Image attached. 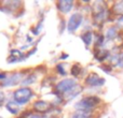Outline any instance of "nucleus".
<instances>
[{
	"instance_id": "1",
	"label": "nucleus",
	"mask_w": 123,
	"mask_h": 118,
	"mask_svg": "<svg viewBox=\"0 0 123 118\" xmlns=\"http://www.w3.org/2000/svg\"><path fill=\"white\" fill-rule=\"evenodd\" d=\"M100 102L99 98L91 96V97H86L84 99H82L78 104L76 105V108L78 111H85V112H90L91 108H93L96 104H98Z\"/></svg>"
},
{
	"instance_id": "2",
	"label": "nucleus",
	"mask_w": 123,
	"mask_h": 118,
	"mask_svg": "<svg viewBox=\"0 0 123 118\" xmlns=\"http://www.w3.org/2000/svg\"><path fill=\"white\" fill-rule=\"evenodd\" d=\"M32 91L30 88H21L14 92V99L16 103L18 104H24L28 102V100L31 98Z\"/></svg>"
},
{
	"instance_id": "3",
	"label": "nucleus",
	"mask_w": 123,
	"mask_h": 118,
	"mask_svg": "<svg viewBox=\"0 0 123 118\" xmlns=\"http://www.w3.org/2000/svg\"><path fill=\"white\" fill-rule=\"evenodd\" d=\"M77 86V83L74 80L71 78H67V80H64L60 82L57 84V90L62 93H67L68 91H70L72 88Z\"/></svg>"
},
{
	"instance_id": "4",
	"label": "nucleus",
	"mask_w": 123,
	"mask_h": 118,
	"mask_svg": "<svg viewBox=\"0 0 123 118\" xmlns=\"http://www.w3.org/2000/svg\"><path fill=\"white\" fill-rule=\"evenodd\" d=\"M82 18L83 17L80 13H74V14H72L71 16H70L69 21H68V26H67L68 30H69L70 32H72L78 29L80 24L82 23Z\"/></svg>"
},
{
	"instance_id": "5",
	"label": "nucleus",
	"mask_w": 123,
	"mask_h": 118,
	"mask_svg": "<svg viewBox=\"0 0 123 118\" xmlns=\"http://www.w3.org/2000/svg\"><path fill=\"white\" fill-rule=\"evenodd\" d=\"M85 82H86V84L90 85V86H102V85H104L105 80L99 77L96 73H91L86 77Z\"/></svg>"
},
{
	"instance_id": "6",
	"label": "nucleus",
	"mask_w": 123,
	"mask_h": 118,
	"mask_svg": "<svg viewBox=\"0 0 123 118\" xmlns=\"http://www.w3.org/2000/svg\"><path fill=\"white\" fill-rule=\"evenodd\" d=\"M34 110L39 113H47L51 110V104L45 101H37L34 103Z\"/></svg>"
},
{
	"instance_id": "7",
	"label": "nucleus",
	"mask_w": 123,
	"mask_h": 118,
	"mask_svg": "<svg viewBox=\"0 0 123 118\" xmlns=\"http://www.w3.org/2000/svg\"><path fill=\"white\" fill-rule=\"evenodd\" d=\"M72 5H74V2L71 0H62L57 3V6H58V10L63 13H67L71 10Z\"/></svg>"
},
{
	"instance_id": "8",
	"label": "nucleus",
	"mask_w": 123,
	"mask_h": 118,
	"mask_svg": "<svg viewBox=\"0 0 123 118\" xmlns=\"http://www.w3.org/2000/svg\"><path fill=\"white\" fill-rule=\"evenodd\" d=\"M21 77H22V75L19 73L18 74H14V75H12L11 77L6 78V82L3 83V85H4V86H11V85H15V84H17V83L21 80Z\"/></svg>"
},
{
	"instance_id": "9",
	"label": "nucleus",
	"mask_w": 123,
	"mask_h": 118,
	"mask_svg": "<svg viewBox=\"0 0 123 118\" xmlns=\"http://www.w3.org/2000/svg\"><path fill=\"white\" fill-rule=\"evenodd\" d=\"M6 110L12 114H16L18 112V104H16V102H9L6 104Z\"/></svg>"
},
{
	"instance_id": "10",
	"label": "nucleus",
	"mask_w": 123,
	"mask_h": 118,
	"mask_svg": "<svg viewBox=\"0 0 123 118\" xmlns=\"http://www.w3.org/2000/svg\"><path fill=\"white\" fill-rule=\"evenodd\" d=\"M81 38H82L84 44L86 45V46H89V45L92 43V38H93V36H92L91 31H87V32H85V33H83Z\"/></svg>"
},
{
	"instance_id": "11",
	"label": "nucleus",
	"mask_w": 123,
	"mask_h": 118,
	"mask_svg": "<svg viewBox=\"0 0 123 118\" xmlns=\"http://www.w3.org/2000/svg\"><path fill=\"white\" fill-rule=\"evenodd\" d=\"M81 90H82V88H81L80 86H76V87H74V88H72L71 90H70V91H68V92L66 93V95H67V96H66V97H67L68 99H71V98L76 97V96L78 95V93L80 92Z\"/></svg>"
},
{
	"instance_id": "12",
	"label": "nucleus",
	"mask_w": 123,
	"mask_h": 118,
	"mask_svg": "<svg viewBox=\"0 0 123 118\" xmlns=\"http://www.w3.org/2000/svg\"><path fill=\"white\" fill-rule=\"evenodd\" d=\"M71 118H91V117H90V112H85V111H78L76 114L72 115Z\"/></svg>"
},
{
	"instance_id": "13",
	"label": "nucleus",
	"mask_w": 123,
	"mask_h": 118,
	"mask_svg": "<svg viewBox=\"0 0 123 118\" xmlns=\"http://www.w3.org/2000/svg\"><path fill=\"white\" fill-rule=\"evenodd\" d=\"M116 36H117V29H116V27H111L107 30L106 38L108 39V40H111V39L116 38Z\"/></svg>"
},
{
	"instance_id": "14",
	"label": "nucleus",
	"mask_w": 123,
	"mask_h": 118,
	"mask_svg": "<svg viewBox=\"0 0 123 118\" xmlns=\"http://www.w3.org/2000/svg\"><path fill=\"white\" fill-rule=\"evenodd\" d=\"M80 72H81V67H80V64H74V67L71 68V74L74 76H78L79 74H80Z\"/></svg>"
},
{
	"instance_id": "15",
	"label": "nucleus",
	"mask_w": 123,
	"mask_h": 118,
	"mask_svg": "<svg viewBox=\"0 0 123 118\" xmlns=\"http://www.w3.org/2000/svg\"><path fill=\"white\" fill-rule=\"evenodd\" d=\"M116 10L118 13H123V2H118L115 4V11Z\"/></svg>"
},
{
	"instance_id": "16",
	"label": "nucleus",
	"mask_w": 123,
	"mask_h": 118,
	"mask_svg": "<svg viewBox=\"0 0 123 118\" xmlns=\"http://www.w3.org/2000/svg\"><path fill=\"white\" fill-rule=\"evenodd\" d=\"M57 71L60 72L61 74H63V75H64V74H66V72L64 71V69H63V65H62V64H58V65H57Z\"/></svg>"
},
{
	"instance_id": "17",
	"label": "nucleus",
	"mask_w": 123,
	"mask_h": 118,
	"mask_svg": "<svg viewBox=\"0 0 123 118\" xmlns=\"http://www.w3.org/2000/svg\"><path fill=\"white\" fill-rule=\"evenodd\" d=\"M29 78V77H28ZM35 80V76H30V80H24V84H28V83H31V82H34Z\"/></svg>"
},
{
	"instance_id": "18",
	"label": "nucleus",
	"mask_w": 123,
	"mask_h": 118,
	"mask_svg": "<svg viewBox=\"0 0 123 118\" xmlns=\"http://www.w3.org/2000/svg\"><path fill=\"white\" fill-rule=\"evenodd\" d=\"M118 26L123 28V16L121 17V18H119V21H118Z\"/></svg>"
},
{
	"instance_id": "19",
	"label": "nucleus",
	"mask_w": 123,
	"mask_h": 118,
	"mask_svg": "<svg viewBox=\"0 0 123 118\" xmlns=\"http://www.w3.org/2000/svg\"><path fill=\"white\" fill-rule=\"evenodd\" d=\"M28 118H42V117L39 116V115H34V114H31V115H29V116H28Z\"/></svg>"
},
{
	"instance_id": "20",
	"label": "nucleus",
	"mask_w": 123,
	"mask_h": 118,
	"mask_svg": "<svg viewBox=\"0 0 123 118\" xmlns=\"http://www.w3.org/2000/svg\"><path fill=\"white\" fill-rule=\"evenodd\" d=\"M3 99H4V96H3V93L0 91V102L1 101H3Z\"/></svg>"
},
{
	"instance_id": "21",
	"label": "nucleus",
	"mask_w": 123,
	"mask_h": 118,
	"mask_svg": "<svg viewBox=\"0 0 123 118\" xmlns=\"http://www.w3.org/2000/svg\"><path fill=\"white\" fill-rule=\"evenodd\" d=\"M3 78H6V74H4V73H0V80H3Z\"/></svg>"
},
{
	"instance_id": "22",
	"label": "nucleus",
	"mask_w": 123,
	"mask_h": 118,
	"mask_svg": "<svg viewBox=\"0 0 123 118\" xmlns=\"http://www.w3.org/2000/svg\"><path fill=\"white\" fill-rule=\"evenodd\" d=\"M19 118H25V117H24V116H21V117H19Z\"/></svg>"
}]
</instances>
